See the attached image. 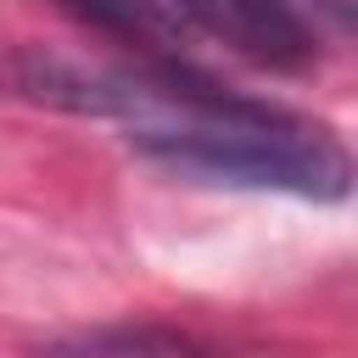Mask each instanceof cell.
Returning a JSON list of instances; mask_svg holds the SVG:
<instances>
[{
	"mask_svg": "<svg viewBox=\"0 0 358 358\" xmlns=\"http://www.w3.org/2000/svg\"><path fill=\"white\" fill-rule=\"evenodd\" d=\"M173 11L268 73H302L319 56V34L291 0H173Z\"/></svg>",
	"mask_w": 358,
	"mask_h": 358,
	"instance_id": "1",
	"label": "cell"
},
{
	"mask_svg": "<svg viewBox=\"0 0 358 358\" xmlns=\"http://www.w3.org/2000/svg\"><path fill=\"white\" fill-rule=\"evenodd\" d=\"M84 28L117 39L134 62H190V22L173 11V0H56Z\"/></svg>",
	"mask_w": 358,
	"mask_h": 358,
	"instance_id": "2",
	"label": "cell"
},
{
	"mask_svg": "<svg viewBox=\"0 0 358 358\" xmlns=\"http://www.w3.org/2000/svg\"><path fill=\"white\" fill-rule=\"evenodd\" d=\"M201 341L179 336V330H84L56 341L50 352H196Z\"/></svg>",
	"mask_w": 358,
	"mask_h": 358,
	"instance_id": "3",
	"label": "cell"
}]
</instances>
